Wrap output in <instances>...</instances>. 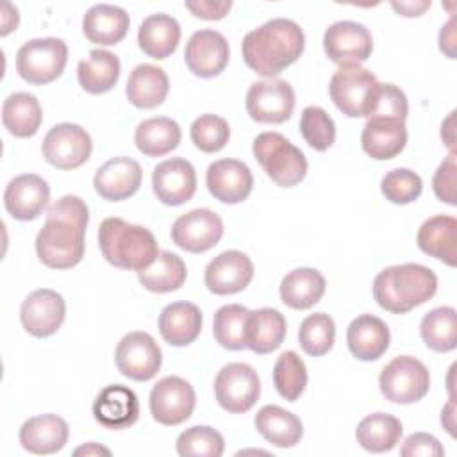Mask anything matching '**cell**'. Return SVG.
<instances>
[{"mask_svg":"<svg viewBox=\"0 0 457 457\" xmlns=\"http://www.w3.org/2000/svg\"><path fill=\"white\" fill-rule=\"evenodd\" d=\"M89 223L87 204L75 195H66L50 205L46 221L36 236L39 261L54 270L77 266L84 257V236Z\"/></svg>","mask_w":457,"mask_h":457,"instance_id":"6da1fadb","label":"cell"},{"mask_svg":"<svg viewBox=\"0 0 457 457\" xmlns=\"http://www.w3.org/2000/svg\"><path fill=\"white\" fill-rule=\"evenodd\" d=\"M305 48L302 27L289 18H273L250 30L241 43L243 61L255 73L273 79L298 61Z\"/></svg>","mask_w":457,"mask_h":457,"instance_id":"7a4b0ae2","label":"cell"},{"mask_svg":"<svg viewBox=\"0 0 457 457\" xmlns=\"http://www.w3.org/2000/svg\"><path fill=\"white\" fill-rule=\"evenodd\" d=\"M437 291V275L416 262L395 264L377 273L373 280L375 302L393 312L405 314L430 300Z\"/></svg>","mask_w":457,"mask_h":457,"instance_id":"3957f363","label":"cell"},{"mask_svg":"<svg viewBox=\"0 0 457 457\" xmlns=\"http://www.w3.org/2000/svg\"><path fill=\"white\" fill-rule=\"evenodd\" d=\"M98 246L109 264L137 273L148 268L159 253L157 239L146 227L127 223L121 218H105L100 223Z\"/></svg>","mask_w":457,"mask_h":457,"instance_id":"277c9868","label":"cell"},{"mask_svg":"<svg viewBox=\"0 0 457 457\" xmlns=\"http://www.w3.org/2000/svg\"><path fill=\"white\" fill-rule=\"evenodd\" d=\"M252 152L277 186L293 187L307 175L309 164L303 152L278 132H261L253 139Z\"/></svg>","mask_w":457,"mask_h":457,"instance_id":"5b68a950","label":"cell"},{"mask_svg":"<svg viewBox=\"0 0 457 457\" xmlns=\"http://www.w3.org/2000/svg\"><path fill=\"white\" fill-rule=\"evenodd\" d=\"M68 45L59 37H36L23 43L16 52L18 75L34 86L55 80L66 68Z\"/></svg>","mask_w":457,"mask_h":457,"instance_id":"8992f818","label":"cell"},{"mask_svg":"<svg viewBox=\"0 0 457 457\" xmlns=\"http://www.w3.org/2000/svg\"><path fill=\"white\" fill-rule=\"evenodd\" d=\"M378 387L384 398L393 403H414L428 393L430 373L416 357L398 355L382 368Z\"/></svg>","mask_w":457,"mask_h":457,"instance_id":"52a82bcc","label":"cell"},{"mask_svg":"<svg viewBox=\"0 0 457 457\" xmlns=\"http://www.w3.org/2000/svg\"><path fill=\"white\" fill-rule=\"evenodd\" d=\"M378 80L373 71L362 66H339L328 84L334 105L348 118H368L373 93Z\"/></svg>","mask_w":457,"mask_h":457,"instance_id":"ba28073f","label":"cell"},{"mask_svg":"<svg viewBox=\"0 0 457 457\" xmlns=\"http://www.w3.org/2000/svg\"><path fill=\"white\" fill-rule=\"evenodd\" d=\"M214 396L227 412L243 414L259 400L261 378L250 364L228 362L214 378Z\"/></svg>","mask_w":457,"mask_h":457,"instance_id":"9c48e42d","label":"cell"},{"mask_svg":"<svg viewBox=\"0 0 457 457\" xmlns=\"http://www.w3.org/2000/svg\"><path fill=\"white\" fill-rule=\"evenodd\" d=\"M295 89L282 79H264L253 82L246 91L245 107L257 123H284L295 111Z\"/></svg>","mask_w":457,"mask_h":457,"instance_id":"30bf717a","label":"cell"},{"mask_svg":"<svg viewBox=\"0 0 457 457\" xmlns=\"http://www.w3.org/2000/svg\"><path fill=\"white\" fill-rule=\"evenodd\" d=\"M118 371L136 382L152 380L162 364V352L148 332L125 334L114 352Z\"/></svg>","mask_w":457,"mask_h":457,"instance_id":"8fae6325","label":"cell"},{"mask_svg":"<svg viewBox=\"0 0 457 457\" xmlns=\"http://www.w3.org/2000/svg\"><path fill=\"white\" fill-rule=\"evenodd\" d=\"M91 136L77 123L54 125L41 143L43 157L57 170L80 168L91 155Z\"/></svg>","mask_w":457,"mask_h":457,"instance_id":"7c38bea8","label":"cell"},{"mask_svg":"<svg viewBox=\"0 0 457 457\" xmlns=\"http://www.w3.org/2000/svg\"><path fill=\"white\" fill-rule=\"evenodd\" d=\"M148 405L157 423L175 427L189 420L196 405V395L186 378L170 375L152 387Z\"/></svg>","mask_w":457,"mask_h":457,"instance_id":"4fadbf2b","label":"cell"},{"mask_svg":"<svg viewBox=\"0 0 457 457\" xmlns=\"http://www.w3.org/2000/svg\"><path fill=\"white\" fill-rule=\"evenodd\" d=\"M323 50L337 66H361L373 52V37L366 25L341 20L325 30Z\"/></svg>","mask_w":457,"mask_h":457,"instance_id":"5bb4252c","label":"cell"},{"mask_svg":"<svg viewBox=\"0 0 457 457\" xmlns=\"http://www.w3.org/2000/svg\"><path fill=\"white\" fill-rule=\"evenodd\" d=\"M221 237L223 221L211 209H193L171 225V241L189 253H204L216 246Z\"/></svg>","mask_w":457,"mask_h":457,"instance_id":"9a60e30c","label":"cell"},{"mask_svg":"<svg viewBox=\"0 0 457 457\" xmlns=\"http://www.w3.org/2000/svg\"><path fill=\"white\" fill-rule=\"evenodd\" d=\"M66 318L64 298L48 287L36 289L25 296L20 307L23 328L34 337L54 336Z\"/></svg>","mask_w":457,"mask_h":457,"instance_id":"2e32d148","label":"cell"},{"mask_svg":"<svg viewBox=\"0 0 457 457\" xmlns=\"http://www.w3.org/2000/svg\"><path fill=\"white\" fill-rule=\"evenodd\" d=\"M228 43L218 30L200 29L193 32L186 43V66L200 79H212L220 75L228 64Z\"/></svg>","mask_w":457,"mask_h":457,"instance_id":"e0dca14e","label":"cell"},{"mask_svg":"<svg viewBox=\"0 0 457 457\" xmlns=\"http://www.w3.org/2000/svg\"><path fill=\"white\" fill-rule=\"evenodd\" d=\"M152 189L161 204L182 205L196 191V171L187 159H166L154 168Z\"/></svg>","mask_w":457,"mask_h":457,"instance_id":"ac0fdd59","label":"cell"},{"mask_svg":"<svg viewBox=\"0 0 457 457\" xmlns=\"http://www.w3.org/2000/svg\"><path fill=\"white\" fill-rule=\"evenodd\" d=\"M253 278L252 259L239 250H227L205 266L204 282L214 295L225 296L243 291Z\"/></svg>","mask_w":457,"mask_h":457,"instance_id":"d6986e66","label":"cell"},{"mask_svg":"<svg viewBox=\"0 0 457 457\" xmlns=\"http://www.w3.org/2000/svg\"><path fill=\"white\" fill-rule=\"evenodd\" d=\"M50 186L36 173H23L9 180L4 191L5 211L20 221L36 220L48 205Z\"/></svg>","mask_w":457,"mask_h":457,"instance_id":"ffe728a7","label":"cell"},{"mask_svg":"<svg viewBox=\"0 0 457 457\" xmlns=\"http://www.w3.org/2000/svg\"><path fill=\"white\" fill-rule=\"evenodd\" d=\"M209 193L223 204H241L253 187L250 168L239 159H218L209 164L205 173Z\"/></svg>","mask_w":457,"mask_h":457,"instance_id":"44dd1931","label":"cell"},{"mask_svg":"<svg viewBox=\"0 0 457 457\" xmlns=\"http://www.w3.org/2000/svg\"><path fill=\"white\" fill-rule=\"evenodd\" d=\"M143 170L132 157L118 155L105 161L93 177L95 191L109 202L130 198L141 186Z\"/></svg>","mask_w":457,"mask_h":457,"instance_id":"7402d4cb","label":"cell"},{"mask_svg":"<svg viewBox=\"0 0 457 457\" xmlns=\"http://www.w3.org/2000/svg\"><path fill=\"white\" fill-rule=\"evenodd\" d=\"M93 416L105 428H129L139 418V400L123 384L105 386L93 402Z\"/></svg>","mask_w":457,"mask_h":457,"instance_id":"603a6c76","label":"cell"},{"mask_svg":"<svg viewBox=\"0 0 457 457\" xmlns=\"http://www.w3.org/2000/svg\"><path fill=\"white\" fill-rule=\"evenodd\" d=\"M68 423L52 412L29 418L23 421L18 434L21 446L36 455L57 453L68 443Z\"/></svg>","mask_w":457,"mask_h":457,"instance_id":"cb8c5ba5","label":"cell"},{"mask_svg":"<svg viewBox=\"0 0 457 457\" xmlns=\"http://www.w3.org/2000/svg\"><path fill=\"white\" fill-rule=\"evenodd\" d=\"M391 334L387 325L373 316L361 314L352 320L346 328V345L352 355L359 361H377L389 348Z\"/></svg>","mask_w":457,"mask_h":457,"instance_id":"d4e9b609","label":"cell"},{"mask_svg":"<svg viewBox=\"0 0 457 457\" xmlns=\"http://www.w3.org/2000/svg\"><path fill=\"white\" fill-rule=\"evenodd\" d=\"M407 143L405 121L389 118H368L361 134V146L375 161L396 157Z\"/></svg>","mask_w":457,"mask_h":457,"instance_id":"484cf974","label":"cell"},{"mask_svg":"<svg viewBox=\"0 0 457 457\" xmlns=\"http://www.w3.org/2000/svg\"><path fill=\"white\" fill-rule=\"evenodd\" d=\"M420 250L450 268L457 264V220L448 214H436L425 220L416 234Z\"/></svg>","mask_w":457,"mask_h":457,"instance_id":"4316f807","label":"cell"},{"mask_svg":"<svg viewBox=\"0 0 457 457\" xmlns=\"http://www.w3.org/2000/svg\"><path fill=\"white\" fill-rule=\"evenodd\" d=\"M130 18L120 5L96 4L89 7L82 18L84 36L100 46H111L120 43L129 32Z\"/></svg>","mask_w":457,"mask_h":457,"instance_id":"83f0119b","label":"cell"},{"mask_svg":"<svg viewBox=\"0 0 457 457\" xmlns=\"http://www.w3.org/2000/svg\"><path fill=\"white\" fill-rule=\"evenodd\" d=\"M157 325L168 345L187 346L200 336L202 312L191 302H173L161 311Z\"/></svg>","mask_w":457,"mask_h":457,"instance_id":"f1b7e54d","label":"cell"},{"mask_svg":"<svg viewBox=\"0 0 457 457\" xmlns=\"http://www.w3.org/2000/svg\"><path fill=\"white\" fill-rule=\"evenodd\" d=\"M170 91V80L162 68L155 64H137L127 80L125 95L137 109L159 107Z\"/></svg>","mask_w":457,"mask_h":457,"instance_id":"f546056e","label":"cell"},{"mask_svg":"<svg viewBox=\"0 0 457 457\" xmlns=\"http://www.w3.org/2000/svg\"><path fill=\"white\" fill-rule=\"evenodd\" d=\"M287 332L286 318L280 311L271 307H261L250 311L246 320V348L257 355L275 352Z\"/></svg>","mask_w":457,"mask_h":457,"instance_id":"4dcf8cb0","label":"cell"},{"mask_svg":"<svg viewBox=\"0 0 457 457\" xmlns=\"http://www.w3.org/2000/svg\"><path fill=\"white\" fill-rule=\"evenodd\" d=\"M180 41L179 21L164 12L146 16L137 30V45L152 59L170 57Z\"/></svg>","mask_w":457,"mask_h":457,"instance_id":"1f68e13d","label":"cell"},{"mask_svg":"<svg viewBox=\"0 0 457 457\" xmlns=\"http://www.w3.org/2000/svg\"><path fill=\"white\" fill-rule=\"evenodd\" d=\"M257 432L273 446L291 448L300 443L303 425L296 414L278 405H264L253 418Z\"/></svg>","mask_w":457,"mask_h":457,"instance_id":"d6a6232c","label":"cell"},{"mask_svg":"<svg viewBox=\"0 0 457 457\" xmlns=\"http://www.w3.org/2000/svg\"><path fill=\"white\" fill-rule=\"evenodd\" d=\"M121 71L118 55L109 50H91L87 59H82L77 66V80L80 87L91 95H102L111 91Z\"/></svg>","mask_w":457,"mask_h":457,"instance_id":"836d02e7","label":"cell"},{"mask_svg":"<svg viewBox=\"0 0 457 457\" xmlns=\"http://www.w3.org/2000/svg\"><path fill=\"white\" fill-rule=\"evenodd\" d=\"M325 277L314 268H296L284 275L280 282V300L298 311L314 307L325 295Z\"/></svg>","mask_w":457,"mask_h":457,"instance_id":"e575fe53","label":"cell"},{"mask_svg":"<svg viewBox=\"0 0 457 457\" xmlns=\"http://www.w3.org/2000/svg\"><path fill=\"white\" fill-rule=\"evenodd\" d=\"M2 121L14 137H32L43 121L39 100L25 91L11 93L2 105Z\"/></svg>","mask_w":457,"mask_h":457,"instance_id":"d590c367","label":"cell"},{"mask_svg":"<svg viewBox=\"0 0 457 457\" xmlns=\"http://www.w3.org/2000/svg\"><path fill=\"white\" fill-rule=\"evenodd\" d=\"M180 137V125L166 116L143 120L134 132V143L146 157H161L170 154L179 146Z\"/></svg>","mask_w":457,"mask_h":457,"instance_id":"8d00e7d4","label":"cell"},{"mask_svg":"<svg viewBox=\"0 0 457 457\" xmlns=\"http://www.w3.org/2000/svg\"><path fill=\"white\" fill-rule=\"evenodd\" d=\"M402 432L403 428L396 416L387 412H373L359 421L355 439L364 450L382 453L393 450L400 443Z\"/></svg>","mask_w":457,"mask_h":457,"instance_id":"74e56055","label":"cell"},{"mask_svg":"<svg viewBox=\"0 0 457 457\" xmlns=\"http://www.w3.org/2000/svg\"><path fill=\"white\" fill-rule=\"evenodd\" d=\"M187 270L184 261L168 250L157 253L155 261L137 273L141 286L152 293H171L184 286Z\"/></svg>","mask_w":457,"mask_h":457,"instance_id":"f35d334b","label":"cell"},{"mask_svg":"<svg viewBox=\"0 0 457 457\" xmlns=\"http://www.w3.org/2000/svg\"><path fill=\"white\" fill-rule=\"evenodd\" d=\"M420 334L423 343L439 353L452 352L457 346V312L450 305L428 311L421 323Z\"/></svg>","mask_w":457,"mask_h":457,"instance_id":"ab89813d","label":"cell"},{"mask_svg":"<svg viewBox=\"0 0 457 457\" xmlns=\"http://www.w3.org/2000/svg\"><path fill=\"white\" fill-rule=\"evenodd\" d=\"M250 311L241 303H228L216 311L212 334L220 346L227 350L246 348V320Z\"/></svg>","mask_w":457,"mask_h":457,"instance_id":"60d3db41","label":"cell"},{"mask_svg":"<svg viewBox=\"0 0 457 457\" xmlns=\"http://www.w3.org/2000/svg\"><path fill=\"white\" fill-rule=\"evenodd\" d=\"M307 368L302 357L293 352H282L273 366V386L277 393L287 400L296 402L307 386Z\"/></svg>","mask_w":457,"mask_h":457,"instance_id":"b9f144b4","label":"cell"},{"mask_svg":"<svg viewBox=\"0 0 457 457\" xmlns=\"http://www.w3.org/2000/svg\"><path fill=\"white\" fill-rule=\"evenodd\" d=\"M336 339V323L325 312L309 314L298 328V343L302 350L311 357H321L328 353Z\"/></svg>","mask_w":457,"mask_h":457,"instance_id":"7bdbcfd3","label":"cell"},{"mask_svg":"<svg viewBox=\"0 0 457 457\" xmlns=\"http://www.w3.org/2000/svg\"><path fill=\"white\" fill-rule=\"evenodd\" d=\"M223 450V436L207 425L189 427L177 437V453L182 457H220Z\"/></svg>","mask_w":457,"mask_h":457,"instance_id":"ee69618b","label":"cell"},{"mask_svg":"<svg viewBox=\"0 0 457 457\" xmlns=\"http://www.w3.org/2000/svg\"><path fill=\"white\" fill-rule=\"evenodd\" d=\"M300 132L305 143L316 152L328 150L336 141V123L330 114L318 105H309L302 111Z\"/></svg>","mask_w":457,"mask_h":457,"instance_id":"f6af8a7d","label":"cell"},{"mask_svg":"<svg viewBox=\"0 0 457 457\" xmlns=\"http://www.w3.org/2000/svg\"><path fill=\"white\" fill-rule=\"evenodd\" d=\"M189 136L198 150L205 154H214L227 146L230 137V127L225 118L207 112L198 116L191 123Z\"/></svg>","mask_w":457,"mask_h":457,"instance_id":"bcb514c9","label":"cell"},{"mask_svg":"<svg viewBox=\"0 0 457 457\" xmlns=\"http://www.w3.org/2000/svg\"><path fill=\"white\" fill-rule=\"evenodd\" d=\"M380 191L391 204L407 205L421 195L423 182L416 171L409 168H395L382 177Z\"/></svg>","mask_w":457,"mask_h":457,"instance_id":"7dc6e473","label":"cell"},{"mask_svg":"<svg viewBox=\"0 0 457 457\" xmlns=\"http://www.w3.org/2000/svg\"><path fill=\"white\" fill-rule=\"evenodd\" d=\"M407 114H409V102L405 93L395 84L378 82L371 98L368 118H389V120L405 121Z\"/></svg>","mask_w":457,"mask_h":457,"instance_id":"c3c4849f","label":"cell"},{"mask_svg":"<svg viewBox=\"0 0 457 457\" xmlns=\"http://www.w3.org/2000/svg\"><path fill=\"white\" fill-rule=\"evenodd\" d=\"M455 173H457V161L455 152H450L443 162L437 166L434 177H432V189L437 200L455 205Z\"/></svg>","mask_w":457,"mask_h":457,"instance_id":"681fc988","label":"cell"},{"mask_svg":"<svg viewBox=\"0 0 457 457\" xmlns=\"http://www.w3.org/2000/svg\"><path fill=\"white\" fill-rule=\"evenodd\" d=\"M402 455H423V457H441L445 455V448L439 443L437 437H434L432 434L427 432H416L405 437L402 448H400Z\"/></svg>","mask_w":457,"mask_h":457,"instance_id":"f907efd6","label":"cell"},{"mask_svg":"<svg viewBox=\"0 0 457 457\" xmlns=\"http://www.w3.org/2000/svg\"><path fill=\"white\" fill-rule=\"evenodd\" d=\"M186 9L202 20H221L232 7L230 0H196V2H184Z\"/></svg>","mask_w":457,"mask_h":457,"instance_id":"816d5d0a","label":"cell"},{"mask_svg":"<svg viewBox=\"0 0 457 457\" xmlns=\"http://www.w3.org/2000/svg\"><path fill=\"white\" fill-rule=\"evenodd\" d=\"M455 20L453 16L441 27L439 32V48L448 55V59H455Z\"/></svg>","mask_w":457,"mask_h":457,"instance_id":"f5cc1de1","label":"cell"},{"mask_svg":"<svg viewBox=\"0 0 457 457\" xmlns=\"http://www.w3.org/2000/svg\"><path fill=\"white\" fill-rule=\"evenodd\" d=\"M0 36H7L9 32L16 30L18 23H20V14L18 9L11 4V2H2V11H0Z\"/></svg>","mask_w":457,"mask_h":457,"instance_id":"db71d44e","label":"cell"},{"mask_svg":"<svg viewBox=\"0 0 457 457\" xmlns=\"http://www.w3.org/2000/svg\"><path fill=\"white\" fill-rule=\"evenodd\" d=\"M391 7L398 14L412 18V16H421L430 7V2H391Z\"/></svg>","mask_w":457,"mask_h":457,"instance_id":"11a10c76","label":"cell"},{"mask_svg":"<svg viewBox=\"0 0 457 457\" xmlns=\"http://www.w3.org/2000/svg\"><path fill=\"white\" fill-rule=\"evenodd\" d=\"M441 137L450 152H455V111L448 114V118L441 125Z\"/></svg>","mask_w":457,"mask_h":457,"instance_id":"9f6ffc18","label":"cell"},{"mask_svg":"<svg viewBox=\"0 0 457 457\" xmlns=\"http://www.w3.org/2000/svg\"><path fill=\"white\" fill-rule=\"evenodd\" d=\"M441 423L446 428V432L455 437V400L453 396L448 398V403L441 411Z\"/></svg>","mask_w":457,"mask_h":457,"instance_id":"6f0895ef","label":"cell"},{"mask_svg":"<svg viewBox=\"0 0 457 457\" xmlns=\"http://www.w3.org/2000/svg\"><path fill=\"white\" fill-rule=\"evenodd\" d=\"M73 453L75 455H86V457H89V455H111V450L98 445V443H86V445L75 448Z\"/></svg>","mask_w":457,"mask_h":457,"instance_id":"680465c9","label":"cell"}]
</instances>
